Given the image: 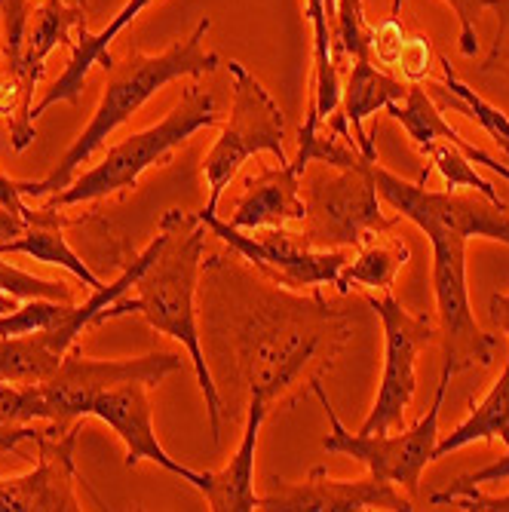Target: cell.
Here are the masks:
<instances>
[{"instance_id":"obj_1","label":"cell","mask_w":509,"mask_h":512,"mask_svg":"<svg viewBox=\"0 0 509 512\" xmlns=\"http://www.w3.org/2000/svg\"><path fill=\"white\" fill-rule=\"evenodd\" d=\"M160 234H163V246L157 252V258L145 267V273L135 279V298H117L111 307H105L92 325H102L108 319L117 316H129V313H142L145 322L154 332H163L169 338H175L184 350H188L197 381L206 399V411H209V430L212 439H221V396L215 387V378L206 365L203 356V341H200V329H197V276H200V264H203V249H206V237L209 227L197 218V212H184V209H169L160 218Z\"/></svg>"},{"instance_id":"obj_2","label":"cell","mask_w":509,"mask_h":512,"mask_svg":"<svg viewBox=\"0 0 509 512\" xmlns=\"http://www.w3.org/2000/svg\"><path fill=\"white\" fill-rule=\"evenodd\" d=\"M209 28H212V19L203 16L197 22V28L191 31V37L175 40L169 50H163L157 56L132 50L123 62H114V68L105 71L108 74L105 92H102V102H99L96 114H92L89 126L74 138V145L65 151V157L43 181H22V197L37 200V197L62 194L74 181V172L105 145V138L120 123H126L151 96H157L166 83H172L178 77L212 74L221 65V59L215 53L203 50V40H206Z\"/></svg>"},{"instance_id":"obj_3","label":"cell","mask_w":509,"mask_h":512,"mask_svg":"<svg viewBox=\"0 0 509 512\" xmlns=\"http://www.w3.org/2000/svg\"><path fill=\"white\" fill-rule=\"evenodd\" d=\"M215 123H218V114H215L212 92L191 83L184 89L181 102L160 123L148 126L145 132H135L129 138H123L120 145L108 148L102 163L83 172L80 178H74L62 194H56L50 200V206L68 209V206H80L89 200H102V197L135 188L145 169L166 163L172 157V151L188 142L194 132L215 126Z\"/></svg>"},{"instance_id":"obj_4","label":"cell","mask_w":509,"mask_h":512,"mask_svg":"<svg viewBox=\"0 0 509 512\" xmlns=\"http://www.w3.org/2000/svg\"><path fill=\"white\" fill-rule=\"evenodd\" d=\"M227 77L234 89V105H230V120L203 160V175L209 184V203L203 206L206 212H218L224 191L249 157L267 151L280 163H292L286 151L283 108L273 102L264 83L243 62H227Z\"/></svg>"},{"instance_id":"obj_5","label":"cell","mask_w":509,"mask_h":512,"mask_svg":"<svg viewBox=\"0 0 509 512\" xmlns=\"http://www.w3.org/2000/svg\"><path fill=\"white\" fill-rule=\"evenodd\" d=\"M178 368V353H148L138 359H89L74 344L53 378L28 384L31 417L34 424H56L59 430H71L80 424V417H89L92 402L105 390L123 387L129 381H145L157 387Z\"/></svg>"},{"instance_id":"obj_6","label":"cell","mask_w":509,"mask_h":512,"mask_svg":"<svg viewBox=\"0 0 509 512\" xmlns=\"http://www.w3.org/2000/svg\"><path fill=\"white\" fill-rule=\"evenodd\" d=\"M368 163L310 178L304 194L301 240L310 249H359L375 234H390L399 218H384L381 194Z\"/></svg>"},{"instance_id":"obj_7","label":"cell","mask_w":509,"mask_h":512,"mask_svg":"<svg viewBox=\"0 0 509 512\" xmlns=\"http://www.w3.org/2000/svg\"><path fill=\"white\" fill-rule=\"evenodd\" d=\"M350 332L335 322V316L316 304V310L283 307L280 316H267L261 325L249 329L246 338V368H249V390L273 405L276 396H283L286 387L298 381L304 365L316 359L326 344H341ZM249 393V396H252Z\"/></svg>"},{"instance_id":"obj_8","label":"cell","mask_w":509,"mask_h":512,"mask_svg":"<svg viewBox=\"0 0 509 512\" xmlns=\"http://www.w3.org/2000/svg\"><path fill=\"white\" fill-rule=\"evenodd\" d=\"M448 381H451V375L442 371L430 411L411 430H402V433H350L341 424V417H338L332 399L326 396V390H322L319 378H313L310 387H313L316 399L322 402V408H326L329 427H332L326 442H322V448H326V454H347V457L359 460L375 479L393 482V485L405 488L408 497H414L421 488V476L427 470V463L433 460L436 442H439V414H442V402L448 393Z\"/></svg>"},{"instance_id":"obj_9","label":"cell","mask_w":509,"mask_h":512,"mask_svg":"<svg viewBox=\"0 0 509 512\" xmlns=\"http://www.w3.org/2000/svg\"><path fill=\"white\" fill-rule=\"evenodd\" d=\"M197 218L209 227V234L240 252L267 283L280 289H319L338 286V279L350 261L344 249H310L301 234L286 227H261V230H237L221 221L215 212L200 209Z\"/></svg>"},{"instance_id":"obj_10","label":"cell","mask_w":509,"mask_h":512,"mask_svg":"<svg viewBox=\"0 0 509 512\" xmlns=\"http://www.w3.org/2000/svg\"><path fill=\"white\" fill-rule=\"evenodd\" d=\"M375 188L384 203L396 209L399 218L418 224L427 240L433 237H485L509 246V209L491 203L488 197L457 194V191H427L424 181H405L378 163L372 166Z\"/></svg>"},{"instance_id":"obj_11","label":"cell","mask_w":509,"mask_h":512,"mask_svg":"<svg viewBox=\"0 0 509 512\" xmlns=\"http://www.w3.org/2000/svg\"><path fill=\"white\" fill-rule=\"evenodd\" d=\"M467 243L464 237H433V292L442 332L445 375H460L467 368H491L500 338L479 329L470 286H467Z\"/></svg>"},{"instance_id":"obj_12","label":"cell","mask_w":509,"mask_h":512,"mask_svg":"<svg viewBox=\"0 0 509 512\" xmlns=\"http://www.w3.org/2000/svg\"><path fill=\"white\" fill-rule=\"evenodd\" d=\"M372 307L384 325V375L375 396V405L362 421L359 433H393L405 427V414L411 408L414 390H418V353L436 338L433 322L427 316H414L405 310L390 289L375 295L368 292Z\"/></svg>"},{"instance_id":"obj_13","label":"cell","mask_w":509,"mask_h":512,"mask_svg":"<svg viewBox=\"0 0 509 512\" xmlns=\"http://www.w3.org/2000/svg\"><path fill=\"white\" fill-rule=\"evenodd\" d=\"M258 509L264 512H368L418 509L399 485L368 479H332L326 467H313L304 482H289L270 476L264 494H258Z\"/></svg>"},{"instance_id":"obj_14","label":"cell","mask_w":509,"mask_h":512,"mask_svg":"<svg viewBox=\"0 0 509 512\" xmlns=\"http://www.w3.org/2000/svg\"><path fill=\"white\" fill-rule=\"evenodd\" d=\"M77 427H46L37 439V467L0 479V512H77V467H74Z\"/></svg>"},{"instance_id":"obj_15","label":"cell","mask_w":509,"mask_h":512,"mask_svg":"<svg viewBox=\"0 0 509 512\" xmlns=\"http://www.w3.org/2000/svg\"><path fill=\"white\" fill-rule=\"evenodd\" d=\"M148 390H151V384H145V381H129L123 387L105 390L102 396H96V402H92L89 417H99L102 424H108L120 436V442L126 445L129 470L138 467L142 460H154L157 467L175 473L178 479L191 482L197 488L203 473L172 460L166 454V448L160 445V439L154 433V408H151Z\"/></svg>"},{"instance_id":"obj_16","label":"cell","mask_w":509,"mask_h":512,"mask_svg":"<svg viewBox=\"0 0 509 512\" xmlns=\"http://www.w3.org/2000/svg\"><path fill=\"white\" fill-rule=\"evenodd\" d=\"M301 169L295 163H280L276 169H258L246 175V191L230 215V227L261 230V227H289L304 221L301 197Z\"/></svg>"},{"instance_id":"obj_17","label":"cell","mask_w":509,"mask_h":512,"mask_svg":"<svg viewBox=\"0 0 509 512\" xmlns=\"http://www.w3.org/2000/svg\"><path fill=\"white\" fill-rule=\"evenodd\" d=\"M83 25H86V10L71 7L65 0H37V7L28 16L22 56L16 68H4L10 77L19 80L31 111H34V92L43 77L46 59H50V53L59 50V46H71L74 43L71 34L80 31Z\"/></svg>"},{"instance_id":"obj_18","label":"cell","mask_w":509,"mask_h":512,"mask_svg":"<svg viewBox=\"0 0 509 512\" xmlns=\"http://www.w3.org/2000/svg\"><path fill=\"white\" fill-rule=\"evenodd\" d=\"M270 405L261 396H249V414L243 439L230 457V463L221 473H203L197 491L206 497L209 509L215 512H255L258 494H255V454H258V436L267 421Z\"/></svg>"},{"instance_id":"obj_19","label":"cell","mask_w":509,"mask_h":512,"mask_svg":"<svg viewBox=\"0 0 509 512\" xmlns=\"http://www.w3.org/2000/svg\"><path fill=\"white\" fill-rule=\"evenodd\" d=\"M151 4V0H129V4L111 19V25L105 28V31H99V34H89V28L83 25L80 31H77V40L71 43V62L65 65V71L59 74V80L43 92L40 96V102L34 105V111H31V117L37 120L46 108H53V105H59V102H68V105H77L80 102V96H83V86H86V77H89V68L92 65H102L105 71H111L114 68V56L108 53V46H111V40L129 25V22H135V16L142 13L145 7Z\"/></svg>"},{"instance_id":"obj_20","label":"cell","mask_w":509,"mask_h":512,"mask_svg":"<svg viewBox=\"0 0 509 512\" xmlns=\"http://www.w3.org/2000/svg\"><path fill=\"white\" fill-rule=\"evenodd\" d=\"M408 86L411 83H405L402 77H396V74H390L384 68H378L372 59H356L347 68V83L341 86L338 114L347 120V126L353 132V142L359 145V151L368 160H378V151L372 145V138H368L365 120L372 114H378V111H384L393 102H402Z\"/></svg>"},{"instance_id":"obj_21","label":"cell","mask_w":509,"mask_h":512,"mask_svg":"<svg viewBox=\"0 0 509 512\" xmlns=\"http://www.w3.org/2000/svg\"><path fill=\"white\" fill-rule=\"evenodd\" d=\"M396 123H402V129L408 132V138L414 142V148L424 151L430 142H436V138H442V142L454 145L457 151H464L470 157V163H479L491 172H497L503 181H509V163H500L494 160L488 151H482L479 145L467 142L464 135H460L445 117H442V108L433 102L430 92L421 86V83H411L408 92H405V99L402 102H393L384 108Z\"/></svg>"},{"instance_id":"obj_22","label":"cell","mask_w":509,"mask_h":512,"mask_svg":"<svg viewBox=\"0 0 509 512\" xmlns=\"http://www.w3.org/2000/svg\"><path fill=\"white\" fill-rule=\"evenodd\" d=\"M0 255H28L40 264H56V267H65L71 276H77L80 283L89 289V292H96L102 289L99 283V276L92 273L80 258L77 252L68 246L65 234H62V221L56 215L53 206H46V209H34L28 227L22 230L19 237L13 240H4L0 243Z\"/></svg>"},{"instance_id":"obj_23","label":"cell","mask_w":509,"mask_h":512,"mask_svg":"<svg viewBox=\"0 0 509 512\" xmlns=\"http://www.w3.org/2000/svg\"><path fill=\"white\" fill-rule=\"evenodd\" d=\"M497 439L509 451V356H506V365L497 375V381L491 384V390L473 405L467 421L457 424L448 436H439L433 460L464 448V445H473V442H497Z\"/></svg>"},{"instance_id":"obj_24","label":"cell","mask_w":509,"mask_h":512,"mask_svg":"<svg viewBox=\"0 0 509 512\" xmlns=\"http://www.w3.org/2000/svg\"><path fill=\"white\" fill-rule=\"evenodd\" d=\"M408 261V246L396 237L375 234L372 240H365L356 255L347 261L341 279H338V292L347 295L350 289H368V292H387L399 270Z\"/></svg>"},{"instance_id":"obj_25","label":"cell","mask_w":509,"mask_h":512,"mask_svg":"<svg viewBox=\"0 0 509 512\" xmlns=\"http://www.w3.org/2000/svg\"><path fill=\"white\" fill-rule=\"evenodd\" d=\"M442 65V80H427V86L436 92V96L442 99V105H451L454 111L467 114L470 120H476L494 142L500 145V151L506 154V163H509V117L494 108L491 102H485L476 89H470L464 80H457L454 68L448 65V59H439Z\"/></svg>"},{"instance_id":"obj_26","label":"cell","mask_w":509,"mask_h":512,"mask_svg":"<svg viewBox=\"0 0 509 512\" xmlns=\"http://www.w3.org/2000/svg\"><path fill=\"white\" fill-rule=\"evenodd\" d=\"M335 25H332V56L338 71L350 68L356 59H368L372 50V28L365 19L362 0H335Z\"/></svg>"},{"instance_id":"obj_27","label":"cell","mask_w":509,"mask_h":512,"mask_svg":"<svg viewBox=\"0 0 509 512\" xmlns=\"http://www.w3.org/2000/svg\"><path fill=\"white\" fill-rule=\"evenodd\" d=\"M421 154L442 172V178H445V191L470 188V191L488 197L491 203L506 206V203L500 200V194L494 191V184H491L488 178H482V175L473 169V163H470V157H467L464 151H457L454 145H448V142H442V138H436V142H430ZM430 163H427V166H430Z\"/></svg>"},{"instance_id":"obj_28","label":"cell","mask_w":509,"mask_h":512,"mask_svg":"<svg viewBox=\"0 0 509 512\" xmlns=\"http://www.w3.org/2000/svg\"><path fill=\"white\" fill-rule=\"evenodd\" d=\"M74 313V304L53 301V298H31L28 304L0 313V338H16V335H34V332H50L68 322Z\"/></svg>"},{"instance_id":"obj_29","label":"cell","mask_w":509,"mask_h":512,"mask_svg":"<svg viewBox=\"0 0 509 512\" xmlns=\"http://www.w3.org/2000/svg\"><path fill=\"white\" fill-rule=\"evenodd\" d=\"M71 7L89 10V0H65ZM31 16V0H0V53H4V68H16L22 56V43H25V28Z\"/></svg>"},{"instance_id":"obj_30","label":"cell","mask_w":509,"mask_h":512,"mask_svg":"<svg viewBox=\"0 0 509 512\" xmlns=\"http://www.w3.org/2000/svg\"><path fill=\"white\" fill-rule=\"evenodd\" d=\"M393 71L402 74L405 83H424L430 77V71H433V43H430V37L408 31Z\"/></svg>"},{"instance_id":"obj_31","label":"cell","mask_w":509,"mask_h":512,"mask_svg":"<svg viewBox=\"0 0 509 512\" xmlns=\"http://www.w3.org/2000/svg\"><path fill=\"white\" fill-rule=\"evenodd\" d=\"M433 506H457L464 512H509V494L503 497H488L479 491V485H448V491L430 494Z\"/></svg>"},{"instance_id":"obj_32","label":"cell","mask_w":509,"mask_h":512,"mask_svg":"<svg viewBox=\"0 0 509 512\" xmlns=\"http://www.w3.org/2000/svg\"><path fill=\"white\" fill-rule=\"evenodd\" d=\"M445 4L454 10L457 22H460V53L467 59H473L479 53V34H476V22L479 16L494 7L497 0H445Z\"/></svg>"},{"instance_id":"obj_33","label":"cell","mask_w":509,"mask_h":512,"mask_svg":"<svg viewBox=\"0 0 509 512\" xmlns=\"http://www.w3.org/2000/svg\"><path fill=\"white\" fill-rule=\"evenodd\" d=\"M497 37L485 59V71H509V0H497Z\"/></svg>"},{"instance_id":"obj_34","label":"cell","mask_w":509,"mask_h":512,"mask_svg":"<svg viewBox=\"0 0 509 512\" xmlns=\"http://www.w3.org/2000/svg\"><path fill=\"white\" fill-rule=\"evenodd\" d=\"M0 206L13 215H19V218H25V221H31V215H34V209L22 197V181L10 178L4 172H0Z\"/></svg>"},{"instance_id":"obj_35","label":"cell","mask_w":509,"mask_h":512,"mask_svg":"<svg viewBox=\"0 0 509 512\" xmlns=\"http://www.w3.org/2000/svg\"><path fill=\"white\" fill-rule=\"evenodd\" d=\"M509 479V451L506 457L488 463V467L476 470V473H467V476H460L454 485H488V482H506Z\"/></svg>"},{"instance_id":"obj_36","label":"cell","mask_w":509,"mask_h":512,"mask_svg":"<svg viewBox=\"0 0 509 512\" xmlns=\"http://www.w3.org/2000/svg\"><path fill=\"white\" fill-rule=\"evenodd\" d=\"M488 319H491V325H494L500 335L509 338V295H491V301H488Z\"/></svg>"},{"instance_id":"obj_37","label":"cell","mask_w":509,"mask_h":512,"mask_svg":"<svg viewBox=\"0 0 509 512\" xmlns=\"http://www.w3.org/2000/svg\"><path fill=\"white\" fill-rule=\"evenodd\" d=\"M25 227H28V221H25V218H19V215H13V212H7L4 206H0V243L19 237Z\"/></svg>"},{"instance_id":"obj_38","label":"cell","mask_w":509,"mask_h":512,"mask_svg":"<svg viewBox=\"0 0 509 512\" xmlns=\"http://www.w3.org/2000/svg\"><path fill=\"white\" fill-rule=\"evenodd\" d=\"M19 298H13V295H7V292H0V313H10V310H16L19 304H16Z\"/></svg>"},{"instance_id":"obj_39","label":"cell","mask_w":509,"mask_h":512,"mask_svg":"<svg viewBox=\"0 0 509 512\" xmlns=\"http://www.w3.org/2000/svg\"><path fill=\"white\" fill-rule=\"evenodd\" d=\"M0 341H4V338H0Z\"/></svg>"}]
</instances>
